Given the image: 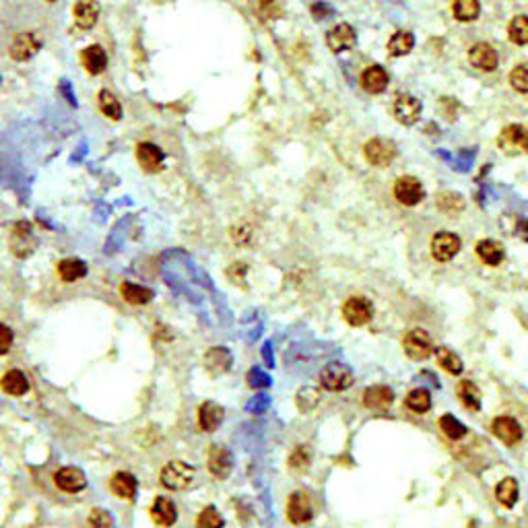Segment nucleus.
<instances>
[{
  "instance_id": "6",
  "label": "nucleus",
  "mask_w": 528,
  "mask_h": 528,
  "mask_svg": "<svg viewBox=\"0 0 528 528\" xmlns=\"http://www.w3.org/2000/svg\"><path fill=\"white\" fill-rule=\"evenodd\" d=\"M373 306L370 300L366 297H351L345 302L342 306V318L351 324V326H363L372 320Z\"/></svg>"
},
{
  "instance_id": "29",
  "label": "nucleus",
  "mask_w": 528,
  "mask_h": 528,
  "mask_svg": "<svg viewBox=\"0 0 528 528\" xmlns=\"http://www.w3.org/2000/svg\"><path fill=\"white\" fill-rule=\"evenodd\" d=\"M229 366H231V355H229L225 349H221V347L211 349V351L205 355V368L213 373V375L227 372Z\"/></svg>"
},
{
  "instance_id": "43",
  "label": "nucleus",
  "mask_w": 528,
  "mask_h": 528,
  "mask_svg": "<svg viewBox=\"0 0 528 528\" xmlns=\"http://www.w3.org/2000/svg\"><path fill=\"white\" fill-rule=\"evenodd\" d=\"M510 85L520 94H528V64H518V66L512 68Z\"/></svg>"
},
{
  "instance_id": "25",
  "label": "nucleus",
  "mask_w": 528,
  "mask_h": 528,
  "mask_svg": "<svg viewBox=\"0 0 528 528\" xmlns=\"http://www.w3.org/2000/svg\"><path fill=\"white\" fill-rule=\"evenodd\" d=\"M394 401V394L388 386H372L363 394V403L372 411H386Z\"/></svg>"
},
{
  "instance_id": "14",
  "label": "nucleus",
  "mask_w": 528,
  "mask_h": 528,
  "mask_svg": "<svg viewBox=\"0 0 528 528\" xmlns=\"http://www.w3.org/2000/svg\"><path fill=\"white\" fill-rule=\"evenodd\" d=\"M39 48H41V39H39L35 33H21V35H17V39H15L13 46H11V56H13L15 60H21V63H23V60L33 58V56L39 52Z\"/></svg>"
},
{
  "instance_id": "12",
  "label": "nucleus",
  "mask_w": 528,
  "mask_h": 528,
  "mask_svg": "<svg viewBox=\"0 0 528 528\" xmlns=\"http://www.w3.org/2000/svg\"><path fill=\"white\" fill-rule=\"evenodd\" d=\"M35 236H33V229L32 225L27 223V221H21V223H17L15 225V229H13V236H11V248L13 252L17 254V256H30L35 248Z\"/></svg>"
},
{
  "instance_id": "37",
  "label": "nucleus",
  "mask_w": 528,
  "mask_h": 528,
  "mask_svg": "<svg viewBox=\"0 0 528 528\" xmlns=\"http://www.w3.org/2000/svg\"><path fill=\"white\" fill-rule=\"evenodd\" d=\"M99 108H101L103 116H108L110 120H120V116H122V105H120V101L110 94V91H105V89L99 91Z\"/></svg>"
},
{
  "instance_id": "39",
  "label": "nucleus",
  "mask_w": 528,
  "mask_h": 528,
  "mask_svg": "<svg viewBox=\"0 0 528 528\" xmlns=\"http://www.w3.org/2000/svg\"><path fill=\"white\" fill-rule=\"evenodd\" d=\"M437 207L444 211V213H450L452 217L456 213H461L465 209V200L461 194H454V192H446V194H439L437 198Z\"/></svg>"
},
{
  "instance_id": "35",
  "label": "nucleus",
  "mask_w": 528,
  "mask_h": 528,
  "mask_svg": "<svg viewBox=\"0 0 528 528\" xmlns=\"http://www.w3.org/2000/svg\"><path fill=\"white\" fill-rule=\"evenodd\" d=\"M458 397H461V401H463L466 408H470V411L481 408V392L472 382L465 380V382L458 384Z\"/></svg>"
},
{
  "instance_id": "15",
  "label": "nucleus",
  "mask_w": 528,
  "mask_h": 528,
  "mask_svg": "<svg viewBox=\"0 0 528 528\" xmlns=\"http://www.w3.org/2000/svg\"><path fill=\"white\" fill-rule=\"evenodd\" d=\"M231 468H233L231 452L225 446L215 444L211 448V452H209V470H211V475L217 477V479H225V477H229Z\"/></svg>"
},
{
  "instance_id": "46",
  "label": "nucleus",
  "mask_w": 528,
  "mask_h": 528,
  "mask_svg": "<svg viewBox=\"0 0 528 528\" xmlns=\"http://www.w3.org/2000/svg\"><path fill=\"white\" fill-rule=\"evenodd\" d=\"M289 465L293 468H306L310 465V448L308 446H297L293 454L289 456Z\"/></svg>"
},
{
  "instance_id": "26",
  "label": "nucleus",
  "mask_w": 528,
  "mask_h": 528,
  "mask_svg": "<svg viewBox=\"0 0 528 528\" xmlns=\"http://www.w3.org/2000/svg\"><path fill=\"white\" fill-rule=\"evenodd\" d=\"M110 487H112L114 496H118L120 499H134L136 491H139V483H136L134 475H130V472H116L110 481Z\"/></svg>"
},
{
  "instance_id": "1",
  "label": "nucleus",
  "mask_w": 528,
  "mask_h": 528,
  "mask_svg": "<svg viewBox=\"0 0 528 528\" xmlns=\"http://www.w3.org/2000/svg\"><path fill=\"white\" fill-rule=\"evenodd\" d=\"M497 147L508 157H520L528 153V130L520 124L506 126L499 132Z\"/></svg>"
},
{
  "instance_id": "28",
  "label": "nucleus",
  "mask_w": 528,
  "mask_h": 528,
  "mask_svg": "<svg viewBox=\"0 0 528 528\" xmlns=\"http://www.w3.org/2000/svg\"><path fill=\"white\" fill-rule=\"evenodd\" d=\"M58 275L64 283H77L87 275V264L77 258H66L58 264Z\"/></svg>"
},
{
  "instance_id": "24",
  "label": "nucleus",
  "mask_w": 528,
  "mask_h": 528,
  "mask_svg": "<svg viewBox=\"0 0 528 528\" xmlns=\"http://www.w3.org/2000/svg\"><path fill=\"white\" fill-rule=\"evenodd\" d=\"M81 64L89 75H101L108 66V56L101 46H89L81 52Z\"/></svg>"
},
{
  "instance_id": "40",
  "label": "nucleus",
  "mask_w": 528,
  "mask_h": 528,
  "mask_svg": "<svg viewBox=\"0 0 528 528\" xmlns=\"http://www.w3.org/2000/svg\"><path fill=\"white\" fill-rule=\"evenodd\" d=\"M260 17L266 21H275L285 15V0H260L258 2Z\"/></svg>"
},
{
  "instance_id": "41",
  "label": "nucleus",
  "mask_w": 528,
  "mask_h": 528,
  "mask_svg": "<svg viewBox=\"0 0 528 528\" xmlns=\"http://www.w3.org/2000/svg\"><path fill=\"white\" fill-rule=\"evenodd\" d=\"M439 427L446 434V437H450V439H461L466 434V427L454 415H444L439 419Z\"/></svg>"
},
{
  "instance_id": "38",
  "label": "nucleus",
  "mask_w": 528,
  "mask_h": 528,
  "mask_svg": "<svg viewBox=\"0 0 528 528\" xmlns=\"http://www.w3.org/2000/svg\"><path fill=\"white\" fill-rule=\"evenodd\" d=\"M437 361H439V366H442L446 372L454 373V375H458V373L463 372V359H461L454 351H450V349H446V347H439V349H437Z\"/></svg>"
},
{
  "instance_id": "10",
  "label": "nucleus",
  "mask_w": 528,
  "mask_h": 528,
  "mask_svg": "<svg viewBox=\"0 0 528 528\" xmlns=\"http://www.w3.org/2000/svg\"><path fill=\"white\" fill-rule=\"evenodd\" d=\"M421 116V101L411 94H401L394 101V118L404 126H413Z\"/></svg>"
},
{
  "instance_id": "13",
  "label": "nucleus",
  "mask_w": 528,
  "mask_h": 528,
  "mask_svg": "<svg viewBox=\"0 0 528 528\" xmlns=\"http://www.w3.org/2000/svg\"><path fill=\"white\" fill-rule=\"evenodd\" d=\"M54 481L56 485L66 491V494H79L81 489H85L87 485V479H85V472L77 466H64L60 468L56 475H54Z\"/></svg>"
},
{
  "instance_id": "11",
  "label": "nucleus",
  "mask_w": 528,
  "mask_h": 528,
  "mask_svg": "<svg viewBox=\"0 0 528 528\" xmlns=\"http://www.w3.org/2000/svg\"><path fill=\"white\" fill-rule=\"evenodd\" d=\"M355 44H357V33H355V30L349 23H339V25H335L330 32L326 33V46L335 54H341V52L351 50Z\"/></svg>"
},
{
  "instance_id": "20",
  "label": "nucleus",
  "mask_w": 528,
  "mask_h": 528,
  "mask_svg": "<svg viewBox=\"0 0 528 528\" xmlns=\"http://www.w3.org/2000/svg\"><path fill=\"white\" fill-rule=\"evenodd\" d=\"M151 518L155 520L159 527H174L176 520H178L176 503L169 497H157L153 506H151Z\"/></svg>"
},
{
  "instance_id": "30",
  "label": "nucleus",
  "mask_w": 528,
  "mask_h": 528,
  "mask_svg": "<svg viewBox=\"0 0 528 528\" xmlns=\"http://www.w3.org/2000/svg\"><path fill=\"white\" fill-rule=\"evenodd\" d=\"M120 293L128 304H134V306H145L153 300V291L149 287H141L136 283H124L120 287Z\"/></svg>"
},
{
  "instance_id": "3",
  "label": "nucleus",
  "mask_w": 528,
  "mask_h": 528,
  "mask_svg": "<svg viewBox=\"0 0 528 528\" xmlns=\"http://www.w3.org/2000/svg\"><path fill=\"white\" fill-rule=\"evenodd\" d=\"M363 153H366V159L372 163L373 167H388L397 157V145L390 139L375 136V139H370L366 143Z\"/></svg>"
},
{
  "instance_id": "34",
  "label": "nucleus",
  "mask_w": 528,
  "mask_h": 528,
  "mask_svg": "<svg viewBox=\"0 0 528 528\" xmlns=\"http://www.w3.org/2000/svg\"><path fill=\"white\" fill-rule=\"evenodd\" d=\"M404 403H406V406H408L413 413L423 415V413H427V411H430V406H432V397H430V392H427V390L417 388V390H411V392L406 394Z\"/></svg>"
},
{
  "instance_id": "31",
  "label": "nucleus",
  "mask_w": 528,
  "mask_h": 528,
  "mask_svg": "<svg viewBox=\"0 0 528 528\" xmlns=\"http://www.w3.org/2000/svg\"><path fill=\"white\" fill-rule=\"evenodd\" d=\"M415 46V37L411 32H397L390 39H388V54L399 58V56H406Z\"/></svg>"
},
{
  "instance_id": "36",
  "label": "nucleus",
  "mask_w": 528,
  "mask_h": 528,
  "mask_svg": "<svg viewBox=\"0 0 528 528\" xmlns=\"http://www.w3.org/2000/svg\"><path fill=\"white\" fill-rule=\"evenodd\" d=\"M518 483L516 479H503L496 489L497 499L506 506V508H512L516 501H518Z\"/></svg>"
},
{
  "instance_id": "19",
  "label": "nucleus",
  "mask_w": 528,
  "mask_h": 528,
  "mask_svg": "<svg viewBox=\"0 0 528 528\" xmlns=\"http://www.w3.org/2000/svg\"><path fill=\"white\" fill-rule=\"evenodd\" d=\"M72 17H75V23L81 30H91L95 23H97V19H99V4H97V0H79L72 6Z\"/></svg>"
},
{
  "instance_id": "27",
  "label": "nucleus",
  "mask_w": 528,
  "mask_h": 528,
  "mask_svg": "<svg viewBox=\"0 0 528 528\" xmlns=\"http://www.w3.org/2000/svg\"><path fill=\"white\" fill-rule=\"evenodd\" d=\"M477 254H479V258H481L487 266H497V264L503 260L506 250H503V246H501L499 242H496V240H483V242L477 244Z\"/></svg>"
},
{
  "instance_id": "48",
  "label": "nucleus",
  "mask_w": 528,
  "mask_h": 528,
  "mask_svg": "<svg viewBox=\"0 0 528 528\" xmlns=\"http://www.w3.org/2000/svg\"><path fill=\"white\" fill-rule=\"evenodd\" d=\"M48 2H54V0H48Z\"/></svg>"
},
{
  "instance_id": "22",
  "label": "nucleus",
  "mask_w": 528,
  "mask_h": 528,
  "mask_svg": "<svg viewBox=\"0 0 528 528\" xmlns=\"http://www.w3.org/2000/svg\"><path fill=\"white\" fill-rule=\"evenodd\" d=\"M136 159L145 172L153 174V172H159L163 165V151L153 143H141L136 147Z\"/></svg>"
},
{
  "instance_id": "18",
  "label": "nucleus",
  "mask_w": 528,
  "mask_h": 528,
  "mask_svg": "<svg viewBox=\"0 0 528 528\" xmlns=\"http://www.w3.org/2000/svg\"><path fill=\"white\" fill-rule=\"evenodd\" d=\"M223 417H225L223 406L213 401L202 403L198 408V425L202 432H217L219 425L223 423Z\"/></svg>"
},
{
  "instance_id": "4",
  "label": "nucleus",
  "mask_w": 528,
  "mask_h": 528,
  "mask_svg": "<svg viewBox=\"0 0 528 528\" xmlns=\"http://www.w3.org/2000/svg\"><path fill=\"white\" fill-rule=\"evenodd\" d=\"M394 198L404 205V207H415L419 205L423 198H425V190H423V184L413 178V176H403L394 182Z\"/></svg>"
},
{
  "instance_id": "17",
  "label": "nucleus",
  "mask_w": 528,
  "mask_h": 528,
  "mask_svg": "<svg viewBox=\"0 0 528 528\" xmlns=\"http://www.w3.org/2000/svg\"><path fill=\"white\" fill-rule=\"evenodd\" d=\"M491 432L494 435H497L503 444L508 446H514L522 439V427L516 419L512 417H497L491 423Z\"/></svg>"
},
{
  "instance_id": "16",
  "label": "nucleus",
  "mask_w": 528,
  "mask_h": 528,
  "mask_svg": "<svg viewBox=\"0 0 528 528\" xmlns=\"http://www.w3.org/2000/svg\"><path fill=\"white\" fill-rule=\"evenodd\" d=\"M287 518L293 524H306L311 520V503L310 497L302 491H295L293 496L289 497L287 503Z\"/></svg>"
},
{
  "instance_id": "9",
  "label": "nucleus",
  "mask_w": 528,
  "mask_h": 528,
  "mask_svg": "<svg viewBox=\"0 0 528 528\" xmlns=\"http://www.w3.org/2000/svg\"><path fill=\"white\" fill-rule=\"evenodd\" d=\"M468 63L472 64L475 68L479 70H485V72H491L496 70L497 63H499V56H497L496 48L487 41H479L475 44L470 50H468Z\"/></svg>"
},
{
  "instance_id": "23",
  "label": "nucleus",
  "mask_w": 528,
  "mask_h": 528,
  "mask_svg": "<svg viewBox=\"0 0 528 528\" xmlns=\"http://www.w3.org/2000/svg\"><path fill=\"white\" fill-rule=\"evenodd\" d=\"M0 388L11 397H23L30 390V382L21 370H8L0 380Z\"/></svg>"
},
{
  "instance_id": "2",
  "label": "nucleus",
  "mask_w": 528,
  "mask_h": 528,
  "mask_svg": "<svg viewBox=\"0 0 528 528\" xmlns=\"http://www.w3.org/2000/svg\"><path fill=\"white\" fill-rule=\"evenodd\" d=\"M194 477H196V470L184 461H172L161 470V483H163V487H167L172 491L186 489L188 485L194 481Z\"/></svg>"
},
{
  "instance_id": "47",
  "label": "nucleus",
  "mask_w": 528,
  "mask_h": 528,
  "mask_svg": "<svg viewBox=\"0 0 528 528\" xmlns=\"http://www.w3.org/2000/svg\"><path fill=\"white\" fill-rule=\"evenodd\" d=\"M13 330L6 326V324H2L0 322V355H6L8 351H11V347H13Z\"/></svg>"
},
{
  "instance_id": "42",
  "label": "nucleus",
  "mask_w": 528,
  "mask_h": 528,
  "mask_svg": "<svg viewBox=\"0 0 528 528\" xmlns=\"http://www.w3.org/2000/svg\"><path fill=\"white\" fill-rule=\"evenodd\" d=\"M196 527L198 528H223V516L217 512L215 506H207L198 518H196Z\"/></svg>"
},
{
  "instance_id": "45",
  "label": "nucleus",
  "mask_w": 528,
  "mask_h": 528,
  "mask_svg": "<svg viewBox=\"0 0 528 528\" xmlns=\"http://www.w3.org/2000/svg\"><path fill=\"white\" fill-rule=\"evenodd\" d=\"M87 522H89V528H116V522H114L112 514L105 512V510H101V508L91 510Z\"/></svg>"
},
{
  "instance_id": "44",
  "label": "nucleus",
  "mask_w": 528,
  "mask_h": 528,
  "mask_svg": "<svg viewBox=\"0 0 528 528\" xmlns=\"http://www.w3.org/2000/svg\"><path fill=\"white\" fill-rule=\"evenodd\" d=\"M318 403H320V392L316 388H302L297 392V406H300V411L310 413Z\"/></svg>"
},
{
  "instance_id": "7",
  "label": "nucleus",
  "mask_w": 528,
  "mask_h": 528,
  "mask_svg": "<svg viewBox=\"0 0 528 528\" xmlns=\"http://www.w3.org/2000/svg\"><path fill=\"white\" fill-rule=\"evenodd\" d=\"M403 347L411 359H427L432 355V351H434L432 339H430V335L423 328L408 330L406 337H404Z\"/></svg>"
},
{
  "instance_id": "8",
  "label": "nucleus",
  "mask_w": 528,
  "mask_h": 528,
  "mask_svg": "<svg viewBox=\"0 0 528 528\" xmlns=\"http://www.w3.org/2000/svg\"><path fill=\"white\" fill-rule=\"evenodd\" d=\"M461 238L456 233H450V231H439L434 236V242H432V254H434L435 260L439 262H448L452 260L458 252H461Z\"/></svg>"
},
{
  "instance_id": "5",
  "label": "nucleus",
  "mask_w": 528,
  "mask_h": 528,
  "mask_svg": "<svg viewBox=\"0 0 528 528\" xmlns=\"http://www.w3.org/2000/svg\"><path fill=\"white\" fill-rule=\"evenodd\" d=\"M320 384L326 390L341 392V390H347L353 384V372L347 366H342V363H328L320 372Z\"/></svg>"
},
{
  "instance_id": "32",
  "label": "nucleus",
  "mask_w": 528,
  "mask_h": 528,
  "mask_svg": "<svg viewBox=\"0 0 528 528\" xmlns=\"http://www.w3.org/2000/svg\"><path fill=\"white\" fill-rule=\"evenodd\" d=\"M452 13L458 21L470 23L481 15V4H479V0H454Z\"/></svg>"
},
{
  "instance_id": "21",
  "label": "nucleus",
  "mask_w": 528,
  "mask_h": 528,
  "mask_svg": "<svg viewBox=\"0 0 528 528\" xmlns=\"http://www.w3.org/2000/svg\"><path fill=\"white\" fill-rule=\"evenodd\" d=\"M361 87H363L368 94H384L386 87H388V72H386L382 66H378V64L366 68V70L361 72Z\"/></svg>"
},
{
  "instance_id": "33",
  "label": "nucleus",
  "mask_w": 528,
  "mask_h": 528,
  "mask_svg": "<svg viewBox=\"0 0 528 528\" xmlns=\"http://www.w3.org/2000/svg\"><path fill=\"white\" fill-rule=\"evenodd\" d=\"M508 37L510 41L518 44V46H527L528 44V17L527 15H518L510 21L508 25Z\"/></svg>"
}]
</instances>
